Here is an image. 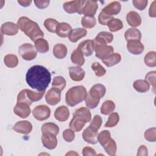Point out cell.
Masks as SVG:
<instances>
[{
	"instance_id": "obj_18",
	"label": "cell",
	"mask_w": 156,
	"mask_h": 156,
	"mask_svg": "<svg viewBox=\"0 0 156 156\" xmlns=\"http://www.w3.org/2000/svg\"><path fill=\"white\" fill-rule=\"evenodd\" d=\"M77 49L80 50L83 54L87 57L92 55L94 51V43L93 40H87L79 43Z\"/></svg>"
},
{
	"instance_id": "obj_35",
	"label": "cell",
	"mask_w": 156,
	"mask_h": 156,
	"mask_svg": "<svg viewBox=\"0 0 156 156\" xmlns=\"http://www.w3.org/2000/svg\"><path fill=\"white\" fill-rule=\"evenodd\" d=\"M110 31L114 32L119 31L123 27V23L121 20L118 18H112L107 24Z\"/></svg>"
},
{
	"instance_id": "obj_10",
	"label": "cell",
	"mask_w": 156,
	"mask_h": 156,
	"mask_svg": "<svg viewBox=\"0 0 156 156\" xmlns=\"http://www.w3.org/2000/svg\"><path fill=\"white\" fill-rule=\"evenodd\" d=\"M106 92L105 87L104 85L98 83L94 85L90 90L87 94L93 100L99 101L100 99L104 97Z\"/></svg>"
},
{
	"instance_id": "obj_55",
	"label": "cell",
	"mask_w": 156,
	"mask_h": 156,
	"mask_svg": "<svg viewBox=\"0 0 156 156\" xmlns=\"http://www.w3.org/2000/svg\"><path fill=\"white\" fill-rule=\"evenodd\" d=\"M148 155V152H147V149L144 145H141L138 149V153L137 155L138 156H147Z\"/></svg>"
},
{
	"instance_id": "obj_47",
	"label": "cell",
	"mask_w": 156,
	"mask_h": 156,
	"mask_svg": "<svg viewBox=\"0 0 156 156\" xmlns=\"http://www.w3.org/2000/svg\"><path fill=\"white\" fill-rule=\"evenodd\" d=\"M112 18H113L112 16L108 15L101 11L98 16V21L102 25H107L108 23Z\"/></svg>"
},
{
	"instance_id": "obj_6",
	"label": "cell",
	"mask_w": 156,
	"mask_h": 156,
	"mask_svg": "<svg viewBox=\"0 0 156 156\" xmlns=\"http://www.w3.org/2000/svg\"><path fill=\"white\" fill-rule=\"evenodd\" d=\"M93 43L95 55L98 58L101 60L105 59L113 53L114 49L112 46H108L107 44L99 43L94 40H93Z\"/></svg>"
},
{
	"instance_id": "obj_42",
	"label": "cell",
	"mask_w": 156,
	"mask_h": 156,
	"mask_svg": "<svg viewBox=\"0 0 156 156\" xmlns=\"http://www.w3.org/2000/svg\"><path fill=\"white\" fill-rule=\"evenodd\" d=\"M119 121V116L118 113L114 112L110 113L107 122L105 124L106 127H113L116 126Z\"/></svg>"
},
{
	"instance_id": "obj_14",
	"label": "cell",
	"mask_w": 156,
	"mask_h": 156,
	"mask_svg": "<svg viewBox=\"0 0 156 156\" xmlns=\"http://www.w3.org/2000/svg\"><path fill=\"white\" fill-rule=\"evenodd\" d=\"M82 135V138L87 143L91 144H94L98 142V131H95L93 130L89 126L83 131Z\"/></svg>"
},
{
	"instance_id": "obj_36",
	"label": "cell",
	"mask_w": 156,
	"mask_h": 156,
	"mask_svg": "<svg viewBox=\"0 0 156 156\" xmlns=\"http://www.w3.org/2000/svg\"><path fill=\"white\" fill-rule=\"evenodd\" d=\"M5 65L9 68H15L18 64V58L16 55L7 54L4 58Z\"/></svg>"
},
{
	"instance_id": "obj_31",
	"label": "cell",
	"mask_w": 156,
	"mask_h": 156,
	"mask_svg": "<svg viewBox=\"0 0 156 156\" xmlns=\"http://www.w3.org/2000/svg\"><path fill=\"white\" fill-rule=\"evenodd\" d=\"M71 60L73 63L77 65L78 66H82L85 63L83 54L80 51V50L77 48L72 52L71 55Z\"/></svg>"
},
{
	"instance_id": "obj_48",
	"label": "cell",
	"mask_w": 156,
	"mask_h": 156,
	"mask_svg": "<svg viewBox=\"0 0 156 156\" xmlns=\"http://www.w3.org/2000/svg\"><path fill=\"white\" fill-rule=\"evenodd\" d=\"M63 139L68 143L73 141L75 138V133L71 129H66L62 133Z\"/></svg>"
},
{
	"instance_id": "obj_38",
	"label": "cell",
	"mask_w": 156,
	"mask_h": 156,
	"mask_svg": "<svg viewBox=\"0 0 156 156\" xmlns=\"http://www.w3.org/2000/svg\"><path fill=\"white\" fill-rule=\"evenodd\" d=\"M144 61L147 66L155 67L156 66V52L155 51L148 52L144 56Z\"/></svg>"
},
{
	"instance_id": "obj_37",
	"label": "cell",
	"mask_w": 156,
	"mask_h": 156,
	"mask_svg": "<svg viewBox=\"0 0 156 156\" xmlns=\"http://www.w3.org/2000/svg\"><path fill=\"white\" fill-rule=\"evenodd\" d=\"M58 22L53 18H47L44 22V26L45 28L50 32L55 33L57 30V26L58 25Z\"/></svg>"
},
{
	"instance_id": "obj_50",
	"label": "cell",
	"mask_w": 156,
	"mask_h": 156,
	"mask_svg": "<svg viewBox=\"0 0 156 156\" xmlns=\"http://www.w3.org/2000/svg\"><path fill=\"white\" fill-rule=\"evenodd\" d=\"M132 3L136 9L143 10L147 7L148 1L147 0H133Z\"/></svg>"
},
{
	"instance_id": "obj_49",
	"label": "cell",
	"mask_w": 156,
	"mask_h": 156,
	"mask_svg": "<svg viewBox=\"0 0 156 156\" xmlns=\"http://www.w3.org/2000/svg\"><path fill=\"white\" fill-rule=\"evenodd\" d=\"M155 77H156V72L155 71L149 72L145 76V80L148 82L149 85H152L154 88H155V85H156Z\"/></svg>"
},
{
	"instance_id": "obj_27",
	"label": "cell",
	"mask_w": 156,
	"mask_h": 156,
	"mask_svg": "<svg viewBox=\"0 0 156 156\" xmlns=\"http://www.w3.org/2000/svg\"><path fill=\"white\" fill-rule=\"evenodd\" d=\"M42 133H51L54 135H57L59 132V127L53 122H46L41 126Z\"/></svg>"
},
{
	"instance_id": "obj_1",
	"label": "cell",
	"mask_w": 156,
	"mask_h": 156,
	"mask_svg": "<svg viewBox=\"0 0 156 156\" xmlns=\"http://www.w3.org/2000/svg\"><path fill=\"white\" fill-rule=\"evenodd\" d=\"M51 80L49 70L41 65L31 66L26 75V81L32 88L38 91H45Z\"/></svg>"
},
{
	"instance_id": "obj_46",
	"label": "cell",
	"mask_w": 156,
	"mask_h": 156,
	"mask_svg": "<svg viewBox=\"0 0 156 156\" xmlns=\"http://www.w3.org/2000/svg\"><path fill=\"white\" fill-rule=\"evenodd\" d=\"M156 128L152 127L146 130L144 132V138L149 142H155L156 141Z\"/></svg>"
},
{
	"instance_id": "obj_44",
	"label": "cell",
	"mask_w": 156,
	"mask_h": 156,
	"mask_svg": "<svg viewBox=\"0 0 156 156\" xmlns=\"http://www.w3.org/2000/svg\"><path fill=\"white\" fill-rule=\"evenodd\" d=\"M91 69L94 71L97 77H102L106 73L105 69L98 62H94L91 65Z\"/></svg>"
},
{
	"instance_id": "obj_8",
	"label": "cell",
	"mask_w": 156,
	"mask_h": 156,
	"mask_svg": "<svg viewBox=\"0 0 156 156\" xmlns=\"http://www.w3.org/2000/svg\"><path fill=\"white\" fill-rule=\"evenodd\" d=\"M32 115L36 119L44 121L49 118L51 110L49 107L46 105H39L34 108Z\"/></svg>"
},
{
	"instance_id": "obj_57",
	"label": "cell",
	"mask_w": 156,
	"mask_h": 156,
	"mask_svg": "<svg viewBox=\"0 0 156 156\" xmlns=\"http://www.w3.org/2000/svg\"><path fill=\"white\" fill-rule=\"evenodd\" d=\"M79 155V154L77 153H76V152H73V151H70L69 152H68L67 154H66V155Z\"/></svg>"
},
{
	"instance_id": "obj_43",
	"label": "cell",
	"mask_w": 156,
	"mask_h": 156,
	"mask_svg": "<svg viewBox=\"0 0 156 156\" xmlns=\"http://www.w3.org/2000/svg\"><path fill=\"white\" fill-rule=\"evenodd\" d=\"M111 139V134L108 130H103L98 134V141L101 146H104Z\"/></svg>"
},
{
	"instance_id": "obj_29",
	"label": "cell",
	"mask_w": 156,
	"mask_h": 156,
	"mask_svg": "<svg viewBox=\"0 0 156 156\" xmlns=\"http://www.w3.org/2000/svg\"><path fill=\"white\" fill-rule=\"evenodd\" d=\"M124 37L128 41L129 40H140L141 34L136 28H129L124 33Z\"/></svg>"
},
{
	"instance_id": "obj_33",
	"label": "cell",
	"mask_w": 156,
	"mask_h": 156,
	"mask_svg": "<svg viewBox=\"0 0 156 156\" xmlns=\"http://www.w3.org/2000/svg\"><path fill=\"white\" fill-rule=\"evenodd\" d=\"M35 48L37 51L40 53H45L49 49L48 42L43 38L37 39L35 41Z\"/></svg>"
},
{
	"instance_id": "obj_17",
	"label": "cell",
	"mask_w": 156,
	"mask_h": 156,
	"mask_svg": "<svg viewBox=\"0 0 156 156\" xmlns=\"http://www.w3.org/2000/svg\"><path fill=\"white\" fill-rule=\"evenodd\" d=\"M41 141L43 145L48 149H54L57 145V139L55 135L51 133H42Z\"/></svg>"
},
{
	"instance_id": "obj_25",
	"label": "cell",
	"mask_w": 156,
	"mask_h": 156,
	"mask_svg": "<svg viewBox=\"0 0 156 156\" xmlns=\"http://www.w3.org/2000/svg\"><path fill=\"white\" fill-rule=\"evenodd\" d=\"M87 30L83 28H76L72 30L68 36V38L71 42L76 43L80 38L85 37L87 35Z\"/></svg>"
},
{
	"instance_id": "obj_39",
	"label": "cell",
	"mask_w": 156,
	"mask_h": 156,
	"mask_svg": "<svg viewBox=\"0 0 156 156\" xmlns=\"http://www.w3.org/2000/svg\"><path fill=\"white\" fill-rule=\"evenodd\" d=\"M96 24V20L94 16H84L82 18L81 24L87 29H91L95 26Z\"/></svg>"
},
{
	"instance_id": "obj_3",
	"label": "cell",
	"mask_w": 156,
	"mask_h": 156,
	"mask_svg": "<svg viewBox=\"0 0 156 156\" xmlns=\"http://www.w3.org/2000/svg\"><path fill=\"white\" fill-rule=\"evenodd\" d=\"M91 114L90 110L86 107H80L74 112L69 127L74 132H80L85 124L91 121Z\"/></svg>"
},
{
	"instance_id": "obj_23",
	"label": "cell",
	"mask_w": 156,
	"mask_h": 156,
	"mask_svg": "<svg viewBox=\"0 0 156 156\" xmlns=\"http://www.w3.org/2000/svg\"><path fill=\"white\" fill-rule=\"evenodd\" d=\"M127 23L132 27H138L141 23L140 15L135 11L129 12L126 16Z\"/></svg>"
},
{
	"instance_id": "obj_24",
	"label": "cell",
	"mask_w": 156,
	"mask_h": 156,
	"mask_svg": "<svg viewBox=\"0 0 156 156\" xmlns=\"http://www.w3.org/2000/svg\"><path fill=\"white\" fill-rule=\"evenodd\" d=\"M71 26L67 23H60L58 24L56 33L57 35L62 38L68 37L72 31Z\"/></svg>"
},
{
	"instance_id": "obj_19",
	"label": "cell",
	"mask_w": 156,
	"mask_h": 156,
	"mask_svg": "<svg viewBox=\"0 0 156 156\" xmlns=\"http://www.w3.org/2000/svg\"><path fill=\"white\" fill-rule=\"evenodd\" d=\"M69 74L70 78L76 82H79L83 79L85 72V71L80 66H71L69 68Z\"/></svg>"
},
{
	"instance_id": "obj_51",
	"label": "cell",
	"mask_w": 156,
	"mask_h": 156,
	"mask_svg": "<svg viewBox=\"0 0 156 156\" xmlns=\"http://www.w3.org/2000/svg\"><path fill=\"white\" fill-rule=\"evenodd\" d=\"M85 100L86 106L88 108H90V109L96 108L99 102V101H94L93 99H91L88 94L87 95Z\"/></svg>"
},
{
	"instance_id": "obj_53",
	"label": "cell",
	"mask_w": 156,
	"mask_h": 156,
	"mask_svg": "<svg viewBox=\"0 0 156 156\" xmlns=\"http://www.w3.org/2000/svg\"><path fill=\"white\" fill-rule=\"evenodd\" d=\"M82 154L84 156H88V155L94 156V155H96V152L93 148L91 147L86 146L82 149Z\"/></svg>"
},
{
	"instance_id": "obj_41",
	"label": "cell",
	"mask_w": 156,
	"mask_h": 156,
	"mask_svg": "<svg viewBox=\"0 0 156 156\" xmlns=\"http://www.w3.org/2000/svg\"><path fill=\"white\" fill-rule=\"evenodd\" d=\"M66 83V80L63 77L56 76L53 79V81L52 83V87L62 91L65 88Z\"/></svg>"
},
{
	"instance_id": "obj_9",
	"label": "cell",
	"mask_w": 156,
	"mask_h": 156,
	"mask_svg": "<svg viewBox=\"0 0 156 156\" xmlns=\"http://www.w3.org/2000/svg\"><path fill=\"white\" fill-rule=\"evenodd\" d=\"M85 1L76 0L66 2L63 4V7L65 11L68 13H78L80 14Z\"/></svg>"
},
{
	"instance_id": "obj_15",
	"label": "cell",
	"mask_w": 156,
	"mask_h": 156,
	"mask_svg": "<svg viewBox=\"0 0 156 156\" xmlns=\"http://www.w3.org/2000/svg\"><path fill=\"white\" fill-rule=\"evenodd\" d=\"M13 112L15 115L21 118H26L30 114V105L24 103H16L13 108Z\"/></svg>"
},
{
	"instance_id": "obj_4",
	"label": "cell",
	"mask_w": 156,
	"mask_h": 156,
	"mask_svg": "<svg viewBox=\"0 0 156 156\" xmlns=\"http://www.w3.org/2000/svg\"><path fill=\"white\" fill-rule=\"evenodd\" d=\"M87 95V91L82 85L70 88L66 93L65 101L68 105L74 107L85 100Z\"/></svg>"
},
{
	"instance_id": "obj_30",
	"label": "cell",
	"mask_w": 156,
	"mask_h": 156,
	"mask_svg": "<svg viewBox=\"0 0 156 156\" xmlns=\"http://www.w3.org/2000/svg\"><path fill=\"white\" fill-rule=\"evenodd\" d=\"M121 56L119 53H113L106 58L102 60V62L108 67L113 66L120 62Z\"/></svg>"
},
{
	"instance_id": "obj_13",
	"label": "cell",
	"mask_w": 156,
	"mask_h": 156,
	"mask_svg": "<svg viewBox=\"0 0 156 156\" xmlns=\"http://www.w3.org/2000/svg\"><path fill=\"white\" fill-rule=\"evenodd\" d=\"M13 129L17 133L27 135L31 132L32 125L28 121H21L17 122L13 126Z\"/></svg>"
},
{
	"instance_id": "obj_56",
	"label": "cell",
	"mask_w": 156,
	"mask_h": 156,
	"mask_svg": "<svg viewBox=\"0 0 156 156\" xmlns=\"http://www.w3.org/2000/svg\"><path fill=\"white\" fill-rule=\"evenodd\" d=\"M18 2L23 7H28L29 6L31 3H32V1L31 0H24V1H23V0H18Z\"/></svg>"
},
{
	"instance_id": "obj_21",
	"label": "cell",
	"mask_w": 156,
	"mask_h": 156,
	"mask_svg": "<svg viewBox=\"0 0 156 156\" xmlns=\"http://www.w3.org/2000/svg\"><path fill=\"white\" fill-rule=\"evenodd\" d=\"M19 30V27L17 24L12 22H6L1 26V32L6 35H15Z\"/></svg>"
},
{
	"instance_id": "obj_22",
	"label": "cell",
	"mask_w": 156,
	"mask_h": 156,
	"mask_svg": "<svg viewBox=\"0 0 156 156\" xmlns=\"http://www.w3.org/2000/svg\"><path fill=\"white\" fill-rule=\"evenodd\" d=\"M69 116V111L66 106L61 105L58 107L54 112L55 118L60 122L66 121Z\"/></svg>"
},
{
	"instance_id": "obj_5",
	"label": "cell",
	"mask_w": 156,
	"mask_h": 156,
	"mask_svg": "<svg viewBox=\"0 0 156 156\" xmlns=\"http://www.w3.org/2000/svg\"><path fill=\"white\" fill-rule=\"evenodd\" d=\"M44 93L45 91H33L29 89H24L18 93L17 96V102L24 103L30 105L32 102L41 100Z\"/></svg>"
},
{
	"instance_id": "obj_16",
	"label": "cell",
	"mask_w": 156,
	"mask_h": 156,
	"mask_svg": "<svg viewBox=\"0 0 156 156\" xmlns=\"http://www.w3.org/2000/svg\"><path fill=\"white\" fill-rule=\"evenodd\" d=\"M127 48L132 54L139 55L141 54L144 49V46L140 40H129L127 41Z\"/></svg>"
},
{
	"instance_id": "obj_34",
	"label": "cell",
	"mask_w": 156,
	"mask_h": 156,
	"mask_svg": "<svg viewBox=\"0 0 156 156\" xmlns=\"http://www.w3.org/2000/svg\"><path fill=\"white\" fill-rule=\"evenodd\" d=\"M115 109V104L111 100L104 101L101 107V113L103 115H107L112 113Z\"/></svg>"
},
{
	"instance_id": "obj_11",
	"label": "cell",
	"mask_w": 156,
	"mask_h": 156,
	"mask_svg": "<svg viewBox=\"0 0 156 156\" xmlns=\"http://www.w3.org/2000/svg\"><path fill=\"white\" fill-rule=\"evenodd\" d=\"M60 99L61 91L53 87L49 90L45 95L46 101L50 105H56L60 102Z\"/></svg>"
},
{
	"instance_id": "obj_2",
	"label": "cell",
	"mask_w": 156,
	"mask_h": 156,
	"mask_svg": "<svg viewBox=\"0 0 156 156\" xmlns=\"http://www.w3.org/2000/svg\"><path fill=\"white\" fill-rule=\"evenodd\" d=\"M19 29L23 32L32 41H35L37 39L44 37V33L38 24L26 16H21L17 21Z\"/></svg>"
},
{
	"instance_id": "obj_28",
	"label": "cell",
	"mask_w": 156,
	"mask_h": 156,
	"mask_svg": "<svg viewBox=\"0 0 156 156\" xmlns=\"http://www.w3.org/2000/svg\"><path fill=\"white\" fill-rule=\"evenodd\" d=\"M113 40V35L108 32H99L96 37L94 38V41L104 43V44H108L111 43Z\"/></svg>"
},
{
	"instance_id": "obj_20",
	"label": "cell",
	"mask_w": 156,
	"mask_h": 156,
	"mask_svg": "<svg viewBox=\"0 0 156 156\" xmlns=\"http://www.w3.org/2000/svg\"><path fill=\"white\" fill-rule=\"evenodd\" d=\"M121 9V5L119 1H113L104 7L102 12L110 16L118 14Z\"/></svg>"
},
{
	"instance_id": "obj_26",
	"label": "cell",
	"mask_w": 156,
	"mask_h": 156,
	"mask_svg": "<svg viewBox=\"0 0 156 156\" xmlns=\"http://www.w3.org/2000/svg\"><path fill=\"white\" fill-rule=\"evenodd\" d=\"M52 52L57 58L62 59L65 58L67 54V48L63 44L58 43L54 46Z\"/></svg>"
},
{
	"instance_id": "obj_12",
	"label": "cell",
	"mask_w": 156,
	"mask_h": 156,
	"mask_svg": "<svg viewBox=\"0 0 156 156\" xmlns=\"http://www.w3.org/2000/svg\"><path fill=\"white\" fill-rule=\"evenodd\" d=\"M98 9V4L96 1H85L80 14H83L85 16H94Z\"/></svg>"
},
{
	"instance_id": "obj_45",
	"label": "cell",
	"mask_w": 156,
	"mask_h": 156,
	"mask_svg": "<svg viewBox=\"0 0 156 156\" xmlns=\"http://www.w3.org/2000/svg\"><path fill=\"white\" fill-rule=\"evenodd\" d=\"M102 122V119L101 116L96 115L94 116V118L90 122L89 127L95 131H98V130L100 129L101 126Z\"/></svg>"
},
{
	"instance_id": "obj_52",
	"label": "cell",
	"mask_w": 156,
	"mask_h": 156,
	"mask_svg": "<svg viewBox=\"0 0 156 156\" xmlns=\"http://www.w3.org/2000/svg\"><path fill=\"white\" fill-rule=\"evenodd\" d=\"M34 3L36 5V7L38 9H45L46 8L49 3H50V1L46 0V1H38V0H35L34 1Z\"/></svg>"
},
{
	"instance_id": "obj_32",
	"label": "cell",
	"mask_w": 156,
	"mask_h": 156,
	"mask_svg": "<svg viewBox=\"0 0 156 156\" xmlns=\"http://www.w3.org/2000/svg\"><path fill=\"white\" fill-rule=\"evenodd\" d=\"M134 89L140 93H145L149 91L150 88V85L146 80H136L134 81L133 83Z\"/></svg>"
},
{
	"instance_id": "obj_7",
	"label": "cell",
	"mask_w": 156,
	"mask_h": 156,
	"mask_svg": "<svg viewBox=\"0 0 156 156\" xmlns=\"http://www.w3.org/2000/svg\"><path fill=\"white\" fill-rule=\"evenodd\" d=\"M19 54L25 60H32L35 58L37 53L34 46L30 43H24L19 47Z\"/></svg>"
},
{
	"instance_id": "obj_54",
	"label": "cell",
	"mask_w": 156,
	"mask_h": 156,
	"mask_svg": "<svg viewBox=\"0 0 156 156\" xmlns=\"http://www.w3.org/2000/svg\"><path fill=\"white\" fill-rule=\"evenodd\" d=\"M149 15L150 17L155 18L156 16V1H154L149 9Z\"/></svg>"
},
{
	"instance_id": "obj_40",
	"label": "cell",
	"mask_w": 156,
	"mask_h": 156,
	"mask_svg": "<svg viewBox=\"0 0 156 156\" xmlns=\"http://www.w3.org/2000/svg\"><path fill=\"white\" fill-rule=\"evenodd\" d=\"M105 152L111 156H113L116 154L117 146L115 141L111 138L109 141H108L104 146H103Z\"/></svg>"
}]
</instances>
